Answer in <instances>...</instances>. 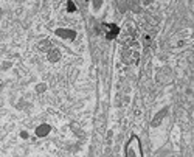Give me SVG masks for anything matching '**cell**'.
Masks as SVG:
<instances>
[{
  "instance_id": "obj_1",
  "label": "cell",
  "mask_w": 194,
  "mask_h": 157,
  "mask_svg": "<svg viewBox=\"0 0 194 157\" xmlns=\"http://www.w3.org/2000/svg\"><path fill=\"white\" fill-rule=\"evenodd\" d=\"M126 157H143L141 154V149H140V142L138 138L134 135L132 140L127 143V148H126Z\"/></svg>"
},
{
  "instance_id": "obj_2",
  "label": "cell",
  "mask_w": 194,
  "mask_h": 157,
  "mask_svg": "<svg viewBox=\"0 0 194 157\" xmlns=\"http://www.w3.org/2000/svg\"><path fill=\"white\" fill-rule=\"evenodd\" d=\"M157 81L161 84H168L172 81V78H174V75H172V70L168 67V66H165V67H161L157 70Z\"/></svg>"
},
{
  "instance_id": "obj_3",
  "label": "cell",
  "mask_w": 194,
  "mask_h": 157,
  "mask_svg": "<svg viewBox=\"0 0 194 157\" xmlns=\"http://www.w3.org/2000/svg\"><path fill=\"white\" fill-rule=\"evenodd\" d=\"M55 34L61 39H68V41H73L76 37V31L73 30H68V28H58L55 30Z\"/></svg>"
},
{
  "instance_id": "obj_4",
  "label": "cell",
  "mask_w": 194,
  "mask_h": 157,
  "mask_svg": "<svg viewBox=\"0 0 194 157\" xmlns=\"http://www.w3.org/2000/svg\"><path fill=\"white\" fill-rule=\"evenodd\" d=\"M61 50L56 47H51L50 50L47 51V59H48V62H59L61 61Z\"/></svg>"
},
{
  "instance_id": "obj_5",
  "label": "cell",
  "mask_w": 194,
  "mask_h": 157,
  "mask_svg": "<svg viewBox=\"0 0 194 157\" xmlns=\"http://www.w3.org/2000/svg\"><path fill=\"white\" fill-rule=\"evenodd\" d=\"M166 113H168V107H163L161 111H158V113L152 118V126H158V124L161 123V120L166 117Z\"/></svg>"
},
{
  "instance_id": "obj_6",
  "label": "cell",
  "mask_w": 194,
  "mask_h": 157,
  "mask_svg": "<svg viewBox=\"0 0 194 157\" xmlns=\"http://www.w3.org/2000/svg\"><path fill=\"white\" fill-rule=\"evenodd\" d=\"M51 48V42L48 39H42L39 44H37V50L39 51H48Z\"/></svg>"
},
{
  "instance_id": "obj_7",
  "label": "cell",
  "mask_w": 194,
  "mask_h": 157,
  "mask_svg": "<svg viewBox=\"0 0 194 157\" xmlns=\"http://www.w3.org/2000/svg\"><path fill=\"white\" fill-rule=\"evenodd\" d=\"M48 132H50V126H48V124H42V126H39V128L36 129L37 137H45Z\"/></svg>"
},
{
  "instance_id": "obj_8",
  "label": "cell",
  "mask_w": 194,
  "mask_h": 157,
  "mask_svg": "<svg viewBox=\"0 0 194 157\" xmlns=\"http://www.w3.org/2000/svg\"><path fill=\"white\" fill-rule=\"evenodd\" d=\"M45 90H47V84L45 83H39L36 86V92H37V93H42V92H45Z\"/></svg>"
},
{
  "instance_id": "obj_9",
  "label": "cell",
  "mask_w": 194,
  "mask_h": 157,
  "mask_svg": "<svg viewBox=\"0 0 194 157\" xmlns=\"http://www.w3.org/2000/svg\"><path fill=\"white\" fill-rule=\"evenodd\" d=\"M92 6H95V8H101V6H103V2H93V3H92Z\"/></svg>"
},
{
  "instance_id": "obj_10",
  "label": "cell",
  "mask_w": 194,
  "mask_h": 157,
  "mask_svg": "<svg viewBox=\"0 0 194 157\" xmlns=\"http://www.w3.org/2000/svg\"><path fill=\"white\" fill-rule=\"evenodd\" d=\"M68 8L72 9V11H75V5H73V3H70V2H68Z\"/></svg>"
},
{
  "instance_id": "obj_11",
  "label": "cell",
  "mask_w": 194,
  "mask_h": 157,
  "mask_svg": "<svg viewBox=\"0 0 194 157\" xmlns=\"http://www.w3.org/2000/svg\"><path fill=\"white\" fill-rule=\"evenodd\" d=\"M2 17H3V9L0 8V19H2Z\"/></svg>"
}]
</instances>
